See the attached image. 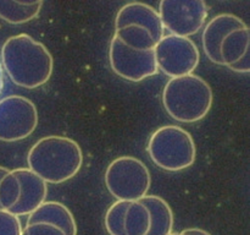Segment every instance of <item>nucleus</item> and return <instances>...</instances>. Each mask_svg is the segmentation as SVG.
Instances as JSON below:
<instances>
[{"mask_svg": "<svg viewBox=\"0 0 250 235\" xmlns=\"http://www.w3.org/2000/svg\"><path fill=\"white\" fill-rule=\"evenodd\" d=\"M0 61L10 80L27 90L45 85L54 69L53 56L48 48L26 33L5 41Z\"/></svg>", "mask_w": 250, "mask_h": 235, "instance_id": "f257e3e1", "label": "nucleus"}, {"mask_svg": "<svg viewBox=\"0 0 250 235\" xmlns=\"http://www.w3.org/2000/svg\"><path fill=\"white\" fill-rule=\"evenodd\" d=\"M29 170L46 184H61L77 175L83 164L80 144L63 136H45L38 140L27 154Z\"/></svg>", "mask_w": 250, "mask_h": 235, "instance_id": "f03ea898", "label": "nucleus"}, {"mask_svg": "<svg viewBox=\"0 0 250 235\" xmlns=\"http://www.w3.org/2000/svg\"><path fill=\"white\" fill-rule=\"evenodd\" d=\"M212 100L209 83L194 73L171 78L163 91V104L167 114L186 124L204 119L211 109Z\"/></svg>", "mask_w": 250, "mask_h": 235, "instance_id": "7ed1b4c3", "label": "nucleus"}, {"mask_svg": "<svg viewBox=\"0 0 250 235\" xmlns=\"http://www.w3.org/2000/svg\"><path fill=\"white\" fill-rule=\"evenodd\" d=\"M146 149L153 163L167 171L189 168L197 157L192 135L176 125L159 127L149 139Z\"/></svg>", "mask_w": 250, "mask_h": 235, "instance_id": "20e7f679", "label": "nucleus"}, {"mask_svg": "<svg viewBox=\"0 0 250 235\" xmlns=\"http://www.w3.org/2000/svg\"><path fill=\"white\" fill-rule=\"evenodd\" d=\"M105 185L117 201L136 202L151 186L150 171L141 159L124 156L114 159L105 171Z\"/></svg>", "mask_w": 250, "mask_h": 235, "instance_id": "39448f33", "label": "nucleus"}, {"mask_svg": "<svg viewBox=\"0 0 250 235\" xmlns=\"http://www.w3.org/2000/svg\"><path fill=\"white\" fill-rule=\"evenodd\" d=\"M158 70L175 78L190 75L199 64L200 54L190 38L170 34L164 36L154 48Z\"/></svg>", "mask_w": 250, "mask_h": 235, "instance_id": "423d86ee", "label": "nucleus"}, {"mask_svg": "<svg viewBox=\"0 0 250 235\" xmlns=\"http://www.w3.org/2000/svg\"><path fill=\"white\" fill-rule=\"evenodd\" d=\"M38 125L36 104L23 95L0 99V141L16 142L31 136Z\"/></svg>", "mask_w": 250, "mask_h": 235, "instance_id": "0eeeda50", "label": "nucleus"}, {"mask_svg": "<svg viewBox=\"0 0 250 235\" xmlns=\"http://www.w3.org/2000/svg\"><path fill=\"white\" fill-rule=\"evenodd\" d=\"M159 16L164 29L178 37L194 36L204 26L208 17L205 1L164 0L159 5Z\"/></svg>", "mask_w": 250, "mask_h": 235, "instance_id": "6e6552de", "label": "nucleus"}, {"mask_svg": "<svg viewBox=\"0 0 250 235\" xmlns=\"http://www.w3.org/2000/svg\"><path fill=\"white\" fill-rule=\"evenodd\" d=\"M109 60L111 69L120 77L139 82L158 73L153 50H136L122 43L117 37L110 42Z\"/></svg>", "mask_w": 250, "mask_h": 235, "instance_id": "1a4fd4ad", "label": "nucleus"}, {"mask_svg": "<svg viewBox=\"0 0 250 235\" xmlns=\"http://www.w3.org/2000/svg\"><path fill=\"white\" fill-rule=\"evenodd\" d=\"M20 184L19 201L7 212L17 215H29L42 203L45 202L48 195V184L28 168H17L11 170Z\"/></svg>", "mask_w": 250, "mask_h": 235, "instance_id": "9d476101", "label": "nucleus"}, {"mask_svg": "<svg viewBox=\"0 0 250 235\" xmlns=\"http://www.w3.org/2000/svg\"><path fill=\"white\" fill-rule=\"evenodd\" d=\"M247 24L238 16L232 14H221L209 21L203 31V49L205 55L214 64L222 65L220 47L224 39L237 29L247 28Z\"/></svg>", "mask_w": 250, "mask_h": 235, "instance_id": "9b49d317", "label": "nucleus"}, {"mask_svg": "<svg viewBox=\"0 0 250 235\" xmlns=\"http://www.w3.org/2000/svg\"><path fill=\"white\" fill-rule=\"evenodd\" d=\"M128 26L146 28L156 43L164 37V26L159 12L148 4L128 2L119 10L115 19V29L117 31Z\"/></svg>", "mask_w": 250, "mask_h": 235, "instance_id": "f8f14e48", "label": "nucleus"}, {"mask_svg": "<svg viewBox=\"0 0 250 235\" xmlns=\"http://www.w3.org/2000/svg\"><path fill=\"white\" fill-rule=\"evenodd\" d=\"M46 223L60 228L65 235H77V224L71 211L65 205L55 201L44 202L28 215L27 225Z\"/></svg>", "mask_w": 250, "mask_h": 235, "instance_id": "ddd939ff", "label": "nucleus"}, {"mask_svg": "<svg viewBox=\"0 0 250 235\" xmlns=\"http://www.w3.org/2000/svg\"><path fill=\"white\" fill-rule=\"evenodd\" d=\"M150 214V228L146 235H170L173 228V213L168 203L156 195L144 196L139 200Z\"/></svg>", "mask_w": 250, "mask_h": 235, "instance_id": "4468645a", "label": "nucleus"}, {"mask_svg": "<svg viewBox=\"0 0 250 235\" xmlns=\"http://www.w3.org/2000/svg\"><path fill=\"white\" fill-rule=\"evenodd\" d=\"M250 53V29L249 27L229 33L220 47L222 65L229 68L241 60L246 54Z\"/></svg>", "mask_w": 250, "mask_h": 235, "instance_id": "2eb2a0df", "label": "nucleus"}, {"mask_svg": "<svg viewBox=\"0 0 250 235\" xmlns=\"http://www.w3.org/2000/svg\"><path fill=\"white\" fill-rule=\"evenodd\" d=\"M43 1H2L0 0V19L7 24H21L36 19Z\"/></svg>", "mask_w": 250, "mask_h": 235, "instance_id": "dca6fc26", "label": "nucleus"}, {"mask_svg": "<svg viewBox=\"0 0 250 235\" xmlns=\"http://www.w3.org/2000/svg\"><path fill=\"white\" fill-rule=\"evenodd\" d=\"M150 228L149 211L139 201L131 202L125 218L126 235H146Z\"/></svg>", "mask_w": 250, "mask_h": 235, "instance_id": "f3484780", "label": "nucleus"}, {"mask_svg": "<svg viewBox=\"0 0 250 235\" xmlns=\"http://www.w3.org/2000/svg\"><path fill=\"white\" fill-rule=\"evenodd\" d=\"M115 37L120 39L127 47L136 50H153L156 43L146 28L138 26H128L117 29Z\"/></svg>", "mask_w": 250, "mask_h": 235, "instance_id": "a211bd4d", "label": "nucleus"}, {"mask_svg": "<svg viewBox=\"0 0 250 235\" xmlns=\"http://www.w3.org/2000/svg\"><path fill=\"white\" fill-rule=\"evenodd\" d=\"M131 202L116 201L112 203L105 214V229L109 235H126L125 232V218Z\"/></svg>", "mask_w": 250, "mask_h": 235, "instance_id": "6ab92c4d", "label": "nucleus"}, {"mask_svg": "<svg viewBox=\"0 0 250 235\" xmlns=\"http://www.w3.org/2000/svg\"><path fill=\"white\" fill-rule=\"evenodd\" d=\"M20 197V184L11 170L0 181V207L9 211Z\"/></svg>", "mask_w": 250, "mask_h": 235, "instance_id": "aec40b11", "label": "nucleus"}, {"mask_svg": "<svg viewBox=\"0 0 250 235\" xmlns=\"http://www.w3.org/2000/svg\"><path fill=\"white\" fill-rule=\"evenodd\" d=\"M19 217L7 211L0 210V235H22Z\"/></svg>", "mask_w": 250, "mask_h": 235, "instance_id": "412c9836", "label": "nucleus"}, {"mask_svg": "<svg viewBox=\"0 0 250 235\" xmlns=\"http://www.w3.org/2000/svg\"><path fill=\"white\" fill-rule=\"evenodd\" d=\"M26 235H65L60 228L46 223H36L32 225H26L23 230Z\"/></svg>", "mask_w": 250, "mask_h": 235, "instance_id": "4be33fe9", "label": "nucleus"}, {"mask_svg": "<svg viewBox=\"0 0 250 235\" xmlns=\"http://www.w3.org/2000/svg\"><path fill=\"white\" fill-rule=\"evenodd\" d=\"M229 69L232 71H236V72L248 73L250 71V53L246 54L241 60H238L236 64L229 66Z\"/></svg>", "mask_w": 250, "mask_h": 235, "instance_id": "5701e85b", "label": "nucleus"}, {"mask_svg": "<svg viewBox=\"0 0 250 235\" xmlns=\"http://www.w3.org/2000/svg\"><path fill=\"white\" fill-rule=\"evenodd\" d=\"M182 234L185 235H211L210 233L205 232V230L199 229V228H189V229L183 230Z\"/></svg>", "mask_w": 250, "mask_h": 235, "instance_id": "b1692460", "label": "nucleus"}, {"mask_svg": "<svg viewBox=\"0 0 250 235\" xmlns=\"http://www.w3.org/2000/svg\"><path fill=\"white\" fill-rule=\"evenodd\" d=\"M4 90V69H2L1 61H0V94Z\"/></svg>", "mask_w": 250, "mask_h": 235, "instance_id": "393cba45", "label": "nucleus"}, {"mask_svg": "<svg viewBox=\"0 0 250 235\" xmlns=\"http://www.w3.org/2000/svg\"><path fill=\"white\" fill-rule=\"evenodd\" d=\"M9 171H10L9 169L5 168V166H1V165H0V181H1V179L4 178V176L6 175V174L9 173ZM0 210H1V207H0Z\"/></svg>", "mask_w": 250, "mask_h": 235, "instance_id": "a878e982", "label": "nucleus"}, {"mask_svg": "<svg viewBox=\"0 0 250 235\" xmlns=\"http://www.w3.org/2000/svg\"><path fill=\"white\" fill-rule=\"evenodd\" d=\"M170 235H178V233H171Z\"/></svg>", "mask_w": 250, "mask_h": 235, "instance_id": "bb28decb", "label": "nucleus"}, {"mask_svg": "<svg viewBox=\"0 0 250 235\" xmlns=\"http://www.w3.org/2000/svg\"><path fill=\"white\" fill-rule=\"evenodd\" d=\"M178 235H185V234H182V233H178Z\"/></svg>", "mask_w": 250, "mask_h": 235, "instance_id": "cd10ccee", "label": "nucleus"}, {"mask_svg": "<svg viewBox=\"0 0 250 235\" xmlns=\"http://www.w3.org/2000/svg\"><path fill=\"white\" fill-rule=\"evenodd\" d=\"M22 235H26V234H24V233H22Z\"/></svg>", "mask_w": 250, "mask_h": 235, "instance_id": "c85d7f7f", "label": "nucleus"}]
</instances>
